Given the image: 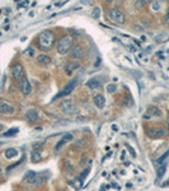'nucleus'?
Listing matches in <instances>:
<instances>
[{
  "label": "nucleus",
  "instance_id": "nucleus-1",
  "mask_svg": "<svg viewBox=\"0 0 169 191\" xmlns=\"http://www.w3.org/2000/svg\"><path fill=\"white\" fill-rule=\"evenodd\" d=\"M55 43V34L52 31H43L38 36V46L42 50H50Z\"/></svg>",
  "mask_w": 169,
  "mask_h": 191
},
{
  "label": "nucleus",
  "instance_id": "nucleus-2",
  "mask_svg": "<svg viewBox=\"0 0 169 191\" xmlns=\"http://www.w3.org/2000/svg\"><path fill=\"white\" fill-rule=\"evenodd\" d=\"M73 43H74V38L70 34H65L57 42V53L61 55L66 54L67 51L73 49Z\"/></svg>",
  "mask_w": 169,
  "mask_h": 191
},
{
  "label": "nucleus",
  "instance_id": "nucleus-3",
  "mask_svg": "<svg viewBox=\"0 0 169 191\" xmlns=\"http://www.w3.org/2000/svg\"><path fill=\"white\" fill-rule=\"evenodd\" d=\"M60 110L66 115H77L79 112V107L71 101H64L60 105Z\"/></svg>",
  "mask_w": 169,
  "mask_h": 191
},
{
  "label": "nucleus",
  "instance_id": "nucleus-4",
  "mask_svg": "<svg viewBox=\"0 0 169 191\" xmlns=\"http://www.w3.org/2000/svg\"><path fill=\"white\" fill-rule=\"evenodd\" d=\"M108 17L109 19L115 23H118V24H123L125 23V14L122 10L117 9V8H113V9H109L108 12Z\"/></svg>",
  "mask_w": 169,
  "mask_h": 191
},
{
  "label": "nucleus",
  "instance_id": "nucleus-5",
  "mask_svg": "<svg viewBox=\"0 0 169 191\" xmlns=\"http://www.w3.org/2000/svg\"><path fill=\"white\" fill-rule=\"evenodd\" d=\"M26 180L32 186H41L42 184H43V178H42L41 176H38V175H36L33 171H29V172L26 173Z\"/></svg>",
  "mask_w": 169,
  "mask_h": 191
},
{
  "label": "nucleus",
  "instance_id": "nucleus-6",
  "mask_svg": "<svg viewBox=\"0 0 169 191\" xmlns=\"http://www.w3.org/2000/svg\"><path fill=\"white\" fill-rule=\"evenodd\" d=\"M77 84H78V79H73V80H70L69 83H67V84L64 87V89L57 94V97H64V96L70 94V93L75 89V87H77Z\"/></svg>",
  "mask_w": 169,
  "mask_h": 191
},
{
  "label": "nucleus",
  "instance_id": "nucleus-7",
  "mask_svg": "<svg viewBox=\"0 0 169 191\" xmlns=\"http://www.w3.org/2000/svg\"><path fill=\"white\" fill-rule=\"evenodd\" d=\"M12 75L15 80H22V78H24V70H23V66L21 64H15L12 68Z\"/></svg>",
  "mask_w": 169,
  "mask_h": 191
},
{
  "label": "nucleus",
  "instance_id": "nucleus-8",
  "mask_svg": "<svg viewBox=\"0 0 169 191\" xmlns=\"http://www.w3.org/2000/svg\"><path fill=\"white\" fill-rule=\"evenodd\" d=\"M0 114L3 115H13L14 114V107L5 101H0Z\"/></svg>",
  "mask_w": 169,
  "mask_h": 191
},
{
  "label": "nucleus",
  "instance_id": "nucleus-9",
  "mask_svg": "<svg viewBox=\"0 0 169 191\" xmlns=\"http://www.w3.org/2000/svg\"><path fill=\"white\" fill-rule=\"evenodd\" d=\"M19 88L22 91V93L24 96H28L31 92H32V87H31V83L27 78H22V80L19 83Z\"/></svg>",
  "mask_w": 169,
  "mask_h": 191
},
{
  "label": "nucleus",
  "instance_id": "nucleus-10",
  "mask_svg": "<svg viewBox=\"0 0 169 191\" xmlns=\"http://www.w3.org/2000/svg\"><path fill=\"white\" fill-rule=\"evenodd\" d=\"M26 119L29 121V123H37L38 119H39V114L38 111L35 108H31L26 112Z\"/></svg>",
  "mask_w": 169,
  "mask_h": 191
},
{
  "label": "nucleus",
  "instance_id": "nucleus-11",
  "mask_svg": "<svg viewBox=\"0 0 169 191\" xmlns=\"http://www.w3.org/2000/svg\"><path fill=\"white\" fill-rule=\"evenodd\" d=\"M70 55L74 59H81L85 54H84L83 47H80V46H73V49L70 50Z\"/></svg>",
  "mask_w": 169,
  "mask_h": 191
},
{
  "label": "nucleus",
  "instance_id": "nucleus-12",
  "mask_svg": "<svg viewBox=\"0 0 169 191\" xmlns=\"http://www.w3.org/2000/svg\"><path fill=\"white\" fill-rule=\"evenodd\" d=\"M149 136H151V138H155V139H159V138H163L164 136V134H165V131L163 129H151V130H149Z\"/></svg>",
  "mask_w": 169,
  "mask_h": 191
},
{
  "label": "nucleus",
  "instance_id": "nucleus-13",
  "mask_svg": "<svg viewBox=\"0 0 169 191\" xmlns=\"http://www.w3.org/2000/svg\"><path fill=\"white\" fill-rule=\"evenodd\" d=\"M79 66H80V64L77 61H69V64L65 66V72H66V74H71L74 70L79 69Z\"/></svg>",
  "mask_w": 169,
  "mask_h": 191
},
{
  "label": "nucleus",
  "instance_id": "nucleus-14",
  "mask_svg": "<svg viewBox=\"0 0 169 191\" xmlns=\"http://www.w3.org/2000/svg\"><path fill=\"white\" fill-rule=\"evenodd\" d=\"M94 103H96L97 107L103 108L104 105H106V98H104V96H102V94H96V96H94Z\"/></svg>",
  "mask_w": 169,
  "mask_h": 191
},
{
  "label": "nucleus",
  "instance_id": "nucleus-15",
  "mask_svg": "<svg viewBox=\"0 0 169 191\" xmlns=\"http://www.w3.org/2000/svg\"><path fill=\"white\" fill-rule=\"evenodd\" d=\"M146 114L149 115V116H160L162 115V111H160L158 107H155V106H150L149 108H148V112Z\"/></svg>",
  "mask_w": 169,
  "mask_h": 191
},
{
  "label": "nucleus",
  "instance_id": "nucleus-16",
  "mask_svg": "<svg viewBox=\"0 0 169 191\" xmlns=\"http://www.w3.org/2000/svg\"><path fill=\"white\" fill-rule=\"evenodd\" d=\"M37 61H38L39 64L47 65V64L51 63V59H50L47 55H45V54H41V55H38V56H37Z\"/></svg>",
  "mask_w": 169,
  "mask_h": 191
},
{
  "label": "nucleus",
  "instance_id": "nucleus-17",
  "mask_svg": "<svg viewBox=\"0 0 169 191\" xmlns=\"http://www.w3.org/2000/svg\"><path fill=\"white\" fill-rule=\"evenodd\" d=\"M87 85L89 87L90 89H96V88H98V87H100V82L97 79V78H93V79L88 80Z\"/></svg>",
  "mask_w": 169,
  "mask_h": 191
},
{
  "label": "nucleus",
  "instance_id": "nucleus-18",
  "mask_svg": "<svg viewBox=\"0 0 169 191\" xmlns=\"http://www.w3.org/2000/svg\"><path fill=\"white\" fill-rule=\"evenodd\" d=\"M4 154H5V157L6 158H14L17 154H18V152H17V149H14V148H9V149H6L5 152H4Z\"/></svg>",
  "mask_w": 169,
  "mask_h": 191
},
{
  "label": "nucleus",
  "instance_id": "nucleus-19",
  "mask_svg": "<svg viewBox=\"0 0 169 191\" xmlns=\"http://www.w3.org/2000/svg\"><path fill=\"white\" fill-rule=\"evenodd\" d=\"M32 162H38L39 159H41V154H39V152H36V150H33V153H32Z\"/></svg>",
  "mask_w": 169,
  "mask_h": 191
},
{
  "label": "nucleus",
  "instance_id": "nucleus-20",
  "mask_svg": "<svg viewBox=\"0 0 169 191\" xmlns=\"http://www.w3.org/2000/svg\"><path fill=\"white\" fill-rule=\"evenodd\" d=\"M15 133H18V129H17V127H13V129H10V130H8V131H5V133H4V136H14Z\"/></svg>",
  "mask_w": 169,
  "mask_h": 191
},
{
  "label": "nucleus",
  "instance_id": "nucleus-21",
  "mask_svg": "<svg viewBox=\"0 0 169 191\" xmlns=\"http://www.w3.org/2000/svg\"><path fill=\"white\" fill-rule=\"evenodd\" d=\"M42 145H43V143L42 142H36V143H33L32 144V148H33V150H38V149H41L42 148Z\"/></svg>",
  "mask_w": 169,
  "mask_h": 191
},
{
  "label": "nucleus",
  "instance_id": "nucleus-22",
  "mask_svg": "<svg viewBox=\"0 0 169 191\" xmlns=\"http://www.w3.org/2000/svg\"><path fill=\"white\" fill-rule=\"evenodd\" d=\"M107 91H108V93H115L117 91V85L116 84H108L107 85Z\"/></svg>",
  "mask_w": 169,
  "mask_h": 191
},
{
  "label": "nucleus",
  "instance_id": "nucleus-23",
  "mask_svg": "<svg viewBox=\"0 0 169 191\" xmlns=\"http://www.w3.org/2000/svg\"><path fill=\"white\" fill-rule=\"evenodd\" d=\"M165 170H167L165 164H163L162 167H159V168H158V177H163V175L165 173Z\"/></svg>",
  "mask_w": 169,
  "mask_h": 191
},
{
  "label": "nucleus",
  "instance_id": "nucleus-24",
  "mask_svg": "<svg viewBox=\"0 0 169 191\" xmlns=\"http://www.w3.org/2000/svg\"><path fill=\"white\" fill-rule=\"evenodd\" d=\"M100 8H94V10H93V13H92V17L93 18H98V17L100 15Z\"/></svg>",
  "mask_w": 169,
  "mask_h": 191
},
{
  "label": "nucleus",
  "instance_id": "nucleus-25",
  "mask_svg": "<svg viewBox=\"0 0 169 191\" xmlns=\"http://www.w3.org/2000/svg\"><path fill=\"white\" fill-rule=\"evenodd\" d=\"M71 139H73V135H71V134H69V133H67V134H65V135H64V136L61 138V140H64V142L66 143V142H70Z\"/></svg>",
  "mask_w": 169,
  "mask_h": 191
},
{
  "label": "nucleus",
  "instance_id": "nucleus-26",
  "mask_svg": "<svg viewBox=\"0 0 169 191\" xmlns=\"http://www.w3.org/2000/svg\"><path fill=\"white\" fill-rule=\"evenodd\" d=\"M168 155H169V150H167V152H165V153H164V154L162 155V157H160V158L156 161V162H158V163H163V161H164L165 158H168Z\"/></svg>",
  "mask_w": 169,
  "mask_h": 191
},
{
  "label": "nucleus",
  "instance_id": "nucleus-27",
  "mask_svg": "<svg viewBox=\"0 0 169 191\" xmlns=\"http://www.w3.org/2000/svg\"><path fill=\"white\" fill-rule=\"evenodd\" d=\"M151 8H153V9L156 12V10H159L160 9V3H158V2H153L151 3Z\"/></svg>",
  "mask_w": 169,
  "mask_h": 191
},
{
  "label": "nucleus",
  "instance_id": "nucleus-28",
  "mask_svg": "<svg viewBox=\"0 0 169 191\" xmlns=\"http://www.w3.org/2000/svg\"><path fill=\"white\" fill-rule=\"evenodd\" d=\"M125 105H127V106L131 105V106H132V98L130 97V96H127V98L125 99Z\"/></svg>",
  "mask_w": 169,
  "mask_h": 191
},
{
  "label": "nucleus",
  "instance_id": "nucleus-29",
  "mask_svg": "<svg viewBox=\"0 0 169 191\" xmlns=\"http://www.w3.org/2000/svg\"><path fill=\"white\" fill-rule=\"evenodd\" d=\"M88 173H89V170H85V171H84V172L81 173V177L79 178V180H80V182H81V181H83L84 178H85V177H87V175H88Z\"/></svg>",
  "mask_w": 169,
  "mask_h": 191
},
{
  "label": "nucleus",
  "instance_id": "nucleus-30",
  "mask_svg": "<svg viewBox=\"0 0 169 191\" xmlns=\"http://www.w3.org/2000/svg\"><path fill=\"white\" fill-rule=\"evenodd\" d=\"M65 144V142L64 140H60V142H58L57 143V145H56V150H58V149H60V148H62V145Z\"/></svg>",
  "mask_w": 169,
  "mask_h": 191
},
{
  "label": "nucleus",
  "instance_id": "nucleus-31",
  "mask_svg": "<svg viewBox=\"0 0 169 191\" xmlns=\"http://www.w3.org/2000/svg\"><path fill=\"white\" fill-rule=\"evenodd\" d=\"M126 146H127V149L130 150V153H131V155H132V157H136V153H135V150H133V149L131 148V146H130L129 144H127V145H126Z\"/></svg>",
  "mask_w": 169,
  "mask_h": 191
},
{
  "label": "nucleus",
  "instance_id": "nucleus-32",
  "mask_svg": "<svg viewBox=\"0 0 169 191\" xmlns=\"http://www.w3.org/2000/svg\"><path fill=\"white\" fill-rule=\"evenodd\" d=\"M144 4H145V2H136V8H141V6H144Z\"/></svg>",
  "mask_w": 169,
  "mask_h": 191
},
{
  "label": "nucleus",
  "instance_id": "nucleus-33",
  "mask_svg": "<svg viewBox=\"0 0 169 191\" xmlns=\"http://www.w3.org/2000/svg\"><path fill=\"white\" fill-rule=\"evenodd\" d=\"M27 54H28V55H33V49H32V47L27 49Z\"/></svg>",
  "mask_w": 169,
  "mask_h": 191
},
{
  "label": "nucleus",
  "instance_id": "nucleus-34",
  "mask_svg": "<svg viewBox=\"0 0 169 191\" xmlns=\"http://www.w3.org/2000/svg\"><path fill=\"white\" fill-rule=\"evenodd\" d=\"M3 129H4V125H3V124H0V131H2Z\"/></svg>",
  "mask_w": 169,
  "mask_h": 191
},
{
  "label": "nucleus",
  "instance_id": "nucleus-35",
  "mask_svg": "<svg viewBox=\"0 0 169 191\" xmlns=\"http://www.w3.org/2000/svg\"><path fill=\"white\" fill-rule=\"evenodd\" d=\"M167 18L169 19V8H168V12H167Z\"/></svg>",
  "mask_w": 169,
  "mask_h": 191
},
{
  "label": "nucleus",
  "instance_id": "nucleus-36",
  "mask_svg": "<svg viewBox=\"0 0 169 191\" xmlns=\"http://www.w3.org/2000/svg\"><path fill=\"white\" fill-rule=\"evenodd\" d=\"M168 25H169V22H168Z\"/></svg>",
  "mask_w": 169,
  "mask_h": 191
},
{
  "label": "nucleus",
  "instance_id": "nucleus-37",
  "mask_svg": "<svg viewBox=\"0 0 169 191\" xmlns=\"http://www.w3.org/2000/svg\"><path fill=\"white\" fill-rule=\"evenodd\" d=\"M168 126H169V124H168Z\"/></svg>",
  "mask_w": 169,
  "mask_h": 191
}]
</instances>
